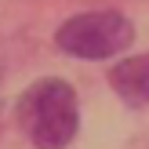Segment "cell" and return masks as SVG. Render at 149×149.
<instances>
[{
    "label": "cell",
    "mask_w": 149,
    "mask_h": 149,
    "mask_svg": "<svg viewBox=\"0 0 149 149\" xmlns=\"http://www.w3.org/2000/svg\"><path fill=\"white\" fill-rule=\"evenodd\" d=\"M135 40V29L120 11H84L62 22L55 44L77 58H109Z\"/></svg>",
    "instance_id": "7a4b0ae2"
},
{
    "label": "cell",
    "mask_w": 149,
    "mask_h": 149,
    "mask_svg": "<svg viewBox=\"0 0 149 149\" xmlns=\"http://www.w3.org/2000/svg\"><path fill=\"white\" fill-rule=\"evenodd\" d=\"M18 124L36 149H65L80 127L77 95L65 80H40L18 98Z\"/></svg>",
    "instance_id": "6da1fadb"
},
{
    "label": "cell",
    "mask_w": 149,
    "mask_h": 149,
    "mask_svg": "<svg viewBox=\"0 0 149 149\" xmlns=\"http://www.w3.org/2000/svg\"><path fill=\"white\" fill-rule=\"evenodd\" d=\"M109 84L127 106H149V55H135L113 65Z\"/></svg>",
    "instance_id": "3957f363"
}]
</instances>
